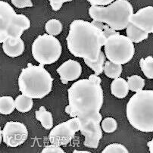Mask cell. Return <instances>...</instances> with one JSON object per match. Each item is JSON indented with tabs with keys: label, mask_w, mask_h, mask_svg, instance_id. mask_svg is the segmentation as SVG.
<instances>
[{
	"label": "cell",
	"mask_w": 153,
	"mask_h": 153,
	"mask_svg": "<svg viewBox=\"0 0 153 153\" xmlns=\"http://www.w3.org/2000/svg\"><path fill=\"white\" fill-rule=\"evenodd\" d=\"M101 83L100 76L91 74L87 79L74 83L68 90L69 104L65 107V112L78 118L80 131L85 137L83 145L90 149H97L102 138L100 125L102 116L100 111L104 97Z\"/></svg>",
	"instance_id": "cell-1"
},
{
	"label": "cell",
	"mask_w": 153,
	"mask_h": 153,
	"mask_svg": "<svg viewBox=\"0 0 153 153\" xmlns=\"http://www.w3.org/2000/svg\"><path fill=\"white\" fill-rule=\"evenodd\" d=\"M106 40L100 28L92 22L80 19L72 21L66 38L68 49L74 56L90 61L99 59Z\"/></svg>",
	"instance_id": "cell-2"
},
{
	"label": "cell",
	"mask_w": 153,
	"mask_h": 153,
	"mask_svg": "<svg viewBox=\"0 0 153 153\" xmlns=\"http://www.w3.org/2000/svg\"><path fill=\"white\" fill-rule=\"evenodd\" d=\"M44 65L39 66L28 63L21 70L18 77V86L21 93L32 99H42L51 93L53 78Z\"/></svg>",
	"instance_id": "cell-3"
},
{
	"label": "cell",
	"mask_w": 153,
	"mask_h": 153,
	"mask_svg": "<svg viewBox=\"0 0 153 153\" xmlns=\"http://www.w3.org/2000/svg\"><path fill=\"white\" fill-rule=\"evenodd\" d=\"M126 114L130 125L143 133L153 132V90H141L130 98Z\"/></svg>",
	"instance_id": "cell-4"
},
{
	"label": "cell",
	"mask_w": 153,
	"mask_h": 153,
	"mask_svg": "<svg viewBox=\"0 0 153 153\" xmlns=\"http://www.w3.org/2000/svg\"><path fill=\"white\" fill-rule=\"evenodd\" d=\"M89 15L94 21H101L115 30L127 28L134 15V8L127 0H116L107 6L92 5Z\"/></svg>",
	"instance_id": "cell-5"
},
{
	"label": "cell",
	"mask_w": 153,
	"mask_h": 153,
	"mask_svg": "<svg viewBox=\"0 0 153 153\" xmlns=\"http://www.w3.org/2000/svg\"><path fill=\"white\" fill-rule=\"evenodd\" d=\"M30 27V21L25 15H18L5 1H0V42L15 45L25 30Z\"/></svg>",
	"instance_id": "cell-6"
},
{
	"label": "cell",
	"mask_w": 153,
	"mask_h": 153,
	"mask_svg": "<svg viewBox=\"0 0 153 153\" xmlns=\"http://www.w3.org/2000/svg\"><path fill=\"white\" fill-rule=\"evenodd\" d=\"M62 52V45L59 39L48 33L39 35L32 44L33 57L38 63L44 65L57 62Z\"/></svg>",
	"instance_id": "cell-7"
},
{
	"label": "cell",
	"mask_w": 153,
	"mask_h": 153,
	"mask_svg": "<svg viewBox=\"0 0 153 153\" xmlns=\"http://www.w3.org/2000/svg\"><path fill=\"white\" fill-rule=\"evenodd\" d=\"M104 49L108 60L120 65L128 63L135 53L134 42L127 36L121 34L108 38Z\"/></svg>",
	"instance_id": "cell-8"
},
{
	"label": "cell",
	"mask_w": 153,
	"mask_h": 153,
	"mask_svg": "<svg viewBox=\"0 0 153 153\" xmlns=\"http://www.w3.org/2000/svg\"><path fill=\"white\" fill-rule=\"evenodd\" d=\"M80 130L77 117H72L67 121L58 124L49 133V140L51 144L66 146L71 142L76 132Z\"/></svg>",
	"instance_id": "cell-9"
},
{
	"label": "cell",
	"mask_w": 153,
	"mask_h": 153,
	"mask_svg": "<svg viewBox=\"0 0 153 153\" xmlns=\"http://www.w3.org/2000/svg\"><path fill=\"white\" fill-rule=\"evenodd\" d=\"M1 132L4 143L12 148L22 145L28 138L27 128L25 124L18 121L7 122Z\"/></svg>",
	"instance_id": "cell-10"
},
{
	"label": "cell",
	"mask_w": 153,
	"mask_h": 153,
	"mask_svg": "<svg viewBox=\"0 0 153 153\" xmlns=\"http://www.w3.org/2000/svg\"><path fill=\"white\" fill-rule=\"evenodd\" d=\"M57 73L60 76L61 81L63 84L77 80L82 74L81 65L78 62L72 59L66 61L57 68Z\"/></svg>",
	"instance_id": "cell-11"
},
{
	"label": "cell",
	"mask_w": 153,
	"mask_h": 153,
	"mask_svg": "<svg viewBox=\"0 0 153 153\" xmlns=\"http://www.w3.org/2000/svg\"><path fill=\"white\" fill-rule=\"evenodd\" d=\"M130 23L149 33H153V6L144 7L134 13Z\"/></svg>",
	"instance_id": "cell-12"
},
{
	"label": "cell",
	"mask_w": 153,
	"mask_h": 153,
	"mask_svg": "<svg viewBox=\"0 0 153 153\" xmlns=\"http://www.w3.org/2000/svg\"><path fill=\"white\" fill-rule=\"evenodd\" d=\"M129 85L124 78L118 77L114 79L111 84V94L117 99H124L128 95Z\"/></svg>",
	"instance_id": "cell-13"
},
{
	"label": "cell",
	"mask_w": 153,
	"mask_h": 153,
	"mask_svg": "<svg viewBox=\"0 0 153 153\" xmlns=\"http://www.w3.org/2000/svg\"><path fill=\"white\" fill-rule=\"evenodd\" d=\"M127 36L134 43H140L149 37V33L140 29L134 24L130 23L126 28Z\"/></svg>",
	"instance_id": "cell-14"
},
{
	"label": "cell",
	"mask_w": 153,
	"mask_h": 153,
	"mask_svg": "<svg viewBox=\"0 0 153 153\" xmlns=\"http://www.w3.org/2000/svg\"><path fill=\"white\" fill-rule=\"evenodd\" d=\"M2 49L6 56L11 58H16L21 56L25 51V42L22 39H20L18 42L15 45L9 44L8 42H4L2 43Z\"/></svg>",
	"instance_id": "cell-15"
},
{
	"label": "cell",
	"mask_w": 153,
	"mask_h": 153,
	"mask_svg": "<svg viewBox=\"0 0 153 153\" xmlns=\"http://www.w3.org/2000/svg\"><path fill=\"white\" fill-rule=\"evenodd\" d=\"M35 116L37 121L41 123L46 130H51L53 127V117L52 113L48 111L44 106H41L39 110L35 111Z\"/></svg>",
	"instance_id": "cell-16"
},
{
	"label": "cell",
	"mask_w": 153,
	"mask_h": 153,
	"mask_svg": "<svg viewBox=\"0 0 153 153\" xmlns=\"http://www.w3.org/2000/svg\"><path fill=\"white\" fill-rule=\"evenodd\" d=\"M122 71V65L114 63L109 60L105 62L103 72L105 73V76H107L109 78H118L121 76Z\"/></svg>",
	"instance_id": "cell-17"
},
{
	"label": "cell",
	"mask_w": 153,
	"mask_h": 153,
	"mask_svg": "<svg viewBox=\"0 0 153 153\" xmlns=\"http://www.w3.org/2000/svg\"><path fill=\"white\" fill-rule=\"evenodd\" d=\"M15 106H16V109L19 112L26 113L30 111L33 108V101L32 98L21 94L17 96V98L15 99Z\"/></svg>",
	"instance_id": "cell-18"
},
{
	"label": "cell",
	"mask_w": 153,
	"mask_h": 153,
	"mask_svg": "<svg viewBox=\"0 0 153 153\" xmlns=\"http://www.w3.org/2000/svg\"><path fill=\"white\" fill-rule=\"evenodd\" d=\"M105 54L104 52H101L100 56L99 59L96 61H90L88 59H83L84 60L85 64H86L89 68L92 69L93 71L95 72V74L100 75L103 72L104 70V65L105 62Z\"/></svg>",
	"instance_id": "cell-19"
},
{
	"label": "cell",
	"mask_w": 153,
	"mask_h": 153,
	"mask_svg": "<svg viewBox=\"0 0 153 153\" xmlns=\"http://www.w3.org/2000/svg\"><path fill=\"white\" fill-rule=\"evenodd\" d=\"M15 108V100L12 96L0 97V114L8 115L12 114Z\"/></svg>",
	"instance_id": "cell-20"
},
{
	"label": "cell",
	"mask_w": 153,
	"mask_h": 153,
	"mask_svg": "<svg viewBox=\"0 0 153 153\" xmlns=\"http://www.w3.org/2000/svg\"><path fill=\"white\" fill-rule=\"evenodd\" d=\"M127 83L130 90L132 92H140L143 90L145 86V80L139 75H132L127 77Z\"/></svg>",
	"instance_id": "cell-21"
},
{
	"label": "cell",
	"mask_w": 153,
	"mask_h": 153,
	"mask_svg": "<svg viewBox=\"0 0 153 153\" xmlns=\"http://www.w3.org/2000/svg\"><path fill=\"white\" fill-rule=\"evenodd\" d=\"M140 66L143 74L149 79H153V57L142 58L140 61Z\"/></svg>",
	"instance_id": "cell-22"
},
{
	"label": "cell",
	"mask_w": 153,
	"mask_h": 153,
	"mask_svg": "<svg viewBox=\"0 0 153 153\" xmlns=\"http://www.w3.org/2000/svg\"><path fill=\"white\" fill-rule=\"evenodd\" d=\"M45 30L48 34L52 36H57L62 31V24L58 19H51L46 22Z\"/></svg>",
	"instance_id": "cell-23"
},
{
	"label": "cell",
	"mask_w": 153,
	"mask_h": 153,
	"mask_svg": "<svg viewBox=\"0 0 153 153\" xmlns=\"http://www.w3.org/2000/svg\"><path fill=\"white\" fill-rule=\"evenodd\" d=\"M101 127L104 132L107 134L114 133L117 128V122L113 117H105L101 122Z\"/></svg>",
	"instance_id": "cell-24"
},
{
	"label": "cell",
	"mask_w": 153,
	"mask_h": 153,
	"mask_svg": "<svg viewBox=\"0 0 153 153\" xmlns=\"http://www.w3.org/2000/svg\"><path fill=\"white\" fill-rule=\"evenodd\" d=\"M92 23H93V25H96V26H97L99 28H100V29H101L104 32V34H105V36L106 39L109 38L110 36H113V35L120 34L118 31L112 29V28L110 27L108 25H105L103 22H101V21H94V20H93Z\"/></svg>",
	"instance_id": "cell-25"
},
{
	"label": "cell",
	"mask_w": 153,
	"mask_h": 153,
	"mask_svg": "<svg viewBox=\"0 0 153 153\" xmlns=\"http://www.w3.org/2000/svg\"><path fill=\"white\" fill-rule=\"evenodd\" d=\"M102 153H128L129 151L124 145L120 143H112L106 146L102 151Z\"/></svg>",
	"instance_id": "cell-26"
},
{
	"label": "cell",
	"mask_w": 153,
	"mask_h": 153,
	"mask_svg": "<svg viewBox=\"0 0 153 153\" xmlns=\"http://www.w3.org/2000/svg\"><path fill=\"white\" fill-rule=\"evenodd\" d=\"M12 5H15L18 8H24L27 7H33V4L31 0H12Z\"/></svg>",
	"instance_id": "cell-27"
},
{
	"label": "cell",
	"mask_w": 153,
	"mask_h": 153,
	"mask_svg": "<svg viewBox=\"0 0 153 153\" xmlns=\"http://www.w3.org/2000/svg\"><path fill=\"white\" fill-rule=\"evenodd\" d=\"M42 153H65V152L61 148V146L55 144H52L43 148L41 151Z\"/></svg>",
	"instance_id": "cell-28"
},
{
	"label": "cell",
	"mask_w": 153,
	"mask_h": 153,
	"mask_svg": "<svg viewBox=\"0 0 153 153\" xmlns=\"http://www.w3.org/2000/svg\"><path fill=\"white\" fill-rule=\"evenodd\" d=\"M73 0H49L51 8L55 12H58L62 8V5L65 2H71Z\"/></svg>",
	"instance_id": "cell-29"
},
{
	"label": "cell",
	"mask_w": 153,
	"mask_h": 153,
	"mask_svg": "<svg viewBox=\"0 0 153 153\" xmlns=\"http://www.w3.org/2000/svg\"><path fill=\"white\" fill-rule=\"evenodd\" d=\"M91 5H97V6H105L108 5L109 4L114 2V0H87Z\"/></svg>",
	"instance_id": "cell-30"
},
{
	"label": "cell",
	"mask_w": 153,
	"mask_h": 153,
	"mask_svg": "<svg viewBox=\"0 0 153 153\" xmlns=\"http://www.w3.org/2000/svg\"><path fill=\"white\" fill-rule=\"evenodd\" d=\"M147 146L149 147V149L150 153H153V139L151 141L148 142L147 143Z\"/></svg>",
	"instance_id": "cell-31"
},
{
	"label": "cell",
	"mask_w": 153,
	"mask_h": 153,
	"mask_svg": "<svg viewBox=\"0 0 153 153\" xmlns=\"http://www.w3.org/2000/svg\"><path fill=\"white\" fill-rule=\"evenodd\" d=\"M73 153H90L89 151H78V150H74Z\"/></svg>",
	"instance_id": "cell-32"
}]
</instances>
